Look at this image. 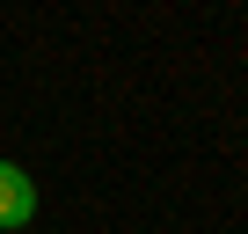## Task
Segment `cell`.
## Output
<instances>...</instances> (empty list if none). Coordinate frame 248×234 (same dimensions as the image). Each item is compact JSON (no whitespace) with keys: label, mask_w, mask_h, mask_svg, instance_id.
Segmentation results:
<instances>
[{"label":"cell","mask_w":248,"mask_h":234,"mask_svg":"<svg viewBox=\"0 0 248 234\" xmlns=\"http://www.w3.org/2000/svg\"><path fill=\"white\" fill-rule=\"evenodd\" d=\"M37 219V176L22 161H0V234H15Z\"/></svg>","instance_id":"6da1fadb"}]
</instances>
